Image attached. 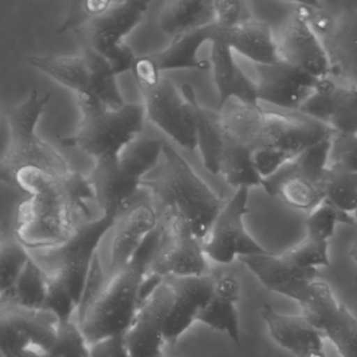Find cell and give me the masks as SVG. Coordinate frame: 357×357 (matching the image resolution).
<instances>
[{
  "label": "cell",
  "instance_id": "obj_28",
  "mask_svg": "<svg viewBox=\"0 0 357 357\" xmlns=\"http://www.w3.org/2000/svg\"><path fill=\"white\" fill-rule=\"evenodd\" d=\"M215 31V22L204 28L196 29L175 37L166 49L146 55V57L160 73L185 68L208 70L210 62L199 59L198 52L204 43H212Z\"/></svg>",
  "mask_w": 357,
  "mask_h": 357
},
{
  "label": "cell",
  "instance_id": "obj_30",
  "mask_svg": "<svg viewBox=\"0 0 357 357\" xmlns=\"http://www.w3.org/2000/svg\"><path fill=\"white\" fill-rule=\"evenodd\" d=\"M213 1L208 0H171L158 15L160 31L171 39L204 28L215 22Z\"/></svg>",
  "mask_w": 357,
  "mask_h": 357
},
{
  "label": "cell",
  "instance_id": "obj_15",
  "mask_svg": "<svg viewBox=\"0 0 357 357\" xmlns=\"http://www.w3.org/2000/svg\"><path fill=\"white\" fill-rule=\"evenodd\" d=\"M298 304L302 314L333 342L340 357H357V317L335 300L328 284L313 282Z\"/></svg>",
  "mask_w": 357,
  "mask_h": 357
},
{
  "label": "cell",
  "instance_id": "obj_29",
  "mask_svg": "<svg viewBox=\"0 0 357 357\" xmlns=\"http://www.w3.org/2000/svg\"><path fill=\"white\" fill-rule=\"evenodd\" d=\"M240 283L231 275L217 280L214 294L206 308L198 315L197 321L216 331L225 332L235 344H240L239 313Z\"/></svg>",
  "mask_w": 357,
  "mask_h": 357
},
{
  "label": "cell",
  "instance_id": "obj_38",
  "mask_svg": "<svg viewBox=\"0 0 357 357\" xmlns=\"http://www.w3.org/2000/svg\"><path fill=\"white\" fill-rule=\"evenodd\" d=\"M329 241L317 239L307 236L298 245L286 250L284 254L294 263L304 269H317V267H329Z\"/></svg>",
  "mask_w": 357,
  "mask_h": 357
},
{
  "label": "cell",
  "instance_id": "obj_34",
  "mask_svg": "<svg viewBox=\"0 0 357 357\" xmlns=\"http://www.w3.org/2000/svg\"><path fill=\"white\" fill-rule=\"evenodd\" d=\"M325 200L353 215L357 210V173L328 165L324 178Z\"/></svg>",
  "mask_w": 357,
  "mask_h": 357
},
{
  "label": "cell",
  "instance_id": "obj_33",
  "mask_svg": "<svg viewBox=\"0 0 357 357\" xmlns=\"http://www.w3.org/2000/svg\"><path fill=\"white\" fill-rule=\"evenodd\" d=\"M32 256L20 243L13 229L3 227L0 239V294H7L24 271Z\"/></svg>",
  "mask_w": 357,
  "mask_h": 357
},
{
  "label": "cell",
  "instance_id": "obj_1",
  "mask_svg": "<svg viewBox=\"0 0 357 357\" xmlns=\"http://www.w3.org/2000/svg\"><path fill=\"white\" fill-rule=\"evenodd\" d=\"M16 183L29 196L18 204L9 225L28 250L61 245L79 223L91 219L89 202H95V193L81 173L58 177L29 168L18 173Z\"/></svg>",
  "mask_w": 357,
  "mask_h": 357
},
{
  "label": "cell",
  "instance_id": "obj_25",
  "mask_svg": "<svg viewBox=\"0 0 357 357\" xmlns=\"http://www.w3.org/2000/svg\"><path fill=\"white\" fill-rule=\"evenodd\" d=\"M211 66L219 95L218 108L229 100L248 105L261 104L256 83L252 82L234 59V51L223 39L216 37L212 43Z\"/></svg>",
  "mask_w": 357,
  "mask_h": 357
},
{
  "label": "cell",
  "instance_id": "obj_18",
  "mask_svg": "<svg viewBox=\"0 0 357 357\" xmlns=\"http://www.w3.org/2000/svg\"><path fill=\"white\" fill-rule=\"evenodd\" d=\"M277 47L280 59L315 78H331V68L323 43L294 8L282 24Z\"/></svg>",
  "mask_w": 357,
  "mask_h": 357
},
{
  "label": "cell",
  "instance_id": "obj_16",
  "mask_svg": "<svg viewBox=\"0 0 357 357\" xmlns=\"http://www.w3.org/2000/svg\"><path fill=\"white\" fill-rule=\"evenodd\" d=\"M175 302L172 285L164 282L141 305L135 321L125 333L130 357H162L165 328Z\"/></svg>",
  "mask_w": 357,
  "mask_h": 357
},
{
  "label": "cell",
  "instance_id": "obj_42",
  "mask_svg": "<svg viewBox=\"0 0 357 357\" xmlns=\"http://www.w3.org/2000/svg\"><path fill=\"white\" fill-rule=\"evenodd\" d=\"M8 357H43V353L38 352L37 349L29 348L22 351V352L17 353V354Z\"/></svg>",
  "mask_w": 357,
  "mask_h": 357
},
{
  "label": "cell",
  "instance_id": "obj_22",
  "mask_svg": "<svg viewBox=\"0 0 357 357\" xmlns=\"http://www.w3.org/2000/svg\"><path fill=\"white\" fill-rule=\"evenodd\" d=\"M175 292V302L165 328V340L174 344L197 321L198 315L213 298L216 279L210 275L166 277Z\"/></svg>",
  "mask_w": 357,
  "mask_h": 357
},
{
  "label": "cell",
  "instance_id": "obj_8",
  "mask_svg": "<svg viewBox=\"0 0 357 357\" xmlns=\"http://www.w3.org/2000/svg\"><path fill=\"white\" fill-rule=\"evenodd\" d=\"M50 98L49 93L40 96L34 89L26 101L7 110L11 139L9 148L0 158V178L3 185L20 190L16 177L24 169H37L58 177L72 172L66 160L36 132L39 119Z\"/></svg>",
  "mask_w": 357,
  "mask_h": 357
},
{
  "label": "cell",
  "instance_id": "obj_36",
  "mask_svg": "<svg viewBox=\"0 0 357 357\" xmlns=\"http://www.w3.org/2000/svg\"><path fill=\"white\" fill-rule=\"evenodd\" d=\"M79 304L68 284L57 275H49L47 298L43 310L57 317L59 325L70 323Z\"/></svg>",
  "mask_w": 357,
  "mask_h": 357
},
{
  "label": "cell",
  "instance_id": "obj_6",
  "mask_svg": "<svg viewBox=\"0 0 357 357\" xmlns=\"http://www.w3.org/2000/svg\"><path fill=\"white\" fill-rule=\"evenodd\" d=\"M165 143L164 139L139 137L120 155L96 160L89 181L103 214L119 218L135 202L142 181L160 164Z\"/></svg>",
  "mask_w": 357,
  "mask_h": 357
},
{
  "label": "cell",
  "instance_id": "obj_13",
  "mask_svg": "<svg viewBox=\"0 0 357 357\" xmlns=\"http://www.w3.org/2000/svg\"><path fill=\"white\" fill-rule=\"evenodd\" d=\"M250 189L236 190L231 199L225 202L210 231L202 241L204 254L219 264H231L236 258L269 254L250 234L244 225L248 213Z\"/></svg>",
  "mask_w": 357,
  "mask_h": 357
},
{
  "label": "cell",
  "instance_id": "obj_9",
  "mask_svg": "<svg viewBox=\"0 0 357 357\" xmlns=\"http://www.w3.org/2000/svg\"><path fill=\"white\" fill-rule=\"evenodd\" d=\"M29 63L76 95L95 98L112 108L126 104L116 82L118 75L107 60L91 50L82 49L81 54L73 56H31Z\"/></svg>",
  "mask_w": 357,
  "mask_h": 357
},
{
  "label": "cell",
  "instance_id": "obj_44",
  "mask_svg": "<svg viewBox=\"0 0 357 357\" xmlns=\"http://www.w3.org/2000/svg\"><path fill=\"white\" fill-rule=\"evenodd\" d=\"M353 216H354L355 220L357 221V210L355 211L354 214H353Z\"/></svg>",
  "mask_w": 357,
  "mask_h": 357
},
{
  "label": "cell",
  "instance_id": "obj_20",
  "mask_svg": "<svg viewBox=\"0 0 357 357\" xmlns=\"http://www.w3.org/2000/svg\"><path fill=\"white\" fill-rule=\"evenodd\" d=\"M329 126L337 135H357V89L319 80L313 95L298 110Z\"/></svg>",
  "mask_w": 357,
  "mask_h": 357
},
{
  "label": "cell",
  "instance_id": "obj_3",
  "mask_svg": "<svg viewBox=\"0 0 357 357\" xmlns=\"http://www.w3.org/2000/svg\"><path fill=\"white\" fill-rule=\"evenodd\" d=\"M142 189L147 192L158 216L181 219L202 242L227 202L167 142L160 164L143 179Z\"/></svg>",
  "mask_w": 357,
  "mask_h": 357
},
{
  "label": "cell",
  "instance_id": "obj_24",
  "mask_svg": "<svg viewBox=\"0 0 357 357\" xmlns=\"http://www.w3.org/2000/svg\"><path fill=\"white\" fill-rule=\"evenodd\" d=\"M181 93L185 100L188 122L193 128L204 160V168L212 174H219L223 151V129L218 110L208 109L198 102L193 87L185 84Z\"/></svg>",
  "mask_w": 357,
  "mask_h": 357
},
{
  "label": "cell",
  "instance_id": "obj_19",
  "mask_svg": "<svg viewBox=\"0 0 357 357\" xmlns=\"http://www.w3.org/2000/svg\"><path fill=\"white\" fill-rule=\"evenodd\" d=\"M158 225L160 216L147 192L142 189L135 202L116 219L108 277L116 275L128 265Z\"/></svg>",
  "mask_w": 357,
  "mask_h": 357
},
{
  "label": "cell",
  "instance_id": "obj_39",
  "mask_svg": "<svg viewBox=\"0 0 357 357\" xmlns=\"http://www.w3.org/2000/svg\"><path fill=\"white\" fill-rule=\"evenodd\" d=\"M215 22L222 29H231L252 20L248 3L238 0L213 1Z\"/></svg>",
  "mask_w": 357,
  "mask_h": 357
},
{
  "label": "cell",
  "instance_id": "obj_27",
  "mask_svg": "<svg viewBox=\"0 0 357 357\" xmlns=\"http://www.w3.org/2000/svg\"><path fill=\"white\" fill-rule=\"evenodd\" d=\"M215 37L223 39L234 52H237L257 66H268L280 59L277 39L273 36L271 24L252 18L231 29L217 26ZM213 43V41H212Z\"/></svg>",
  "mask_w": 357,
  "mask_h": 357
},
{
  "label": "cell",
  "instance_id": "obj_32",
  "mask_svg": "<svg viewBox=\"0 0 357 357\" xmlns=\"http://www.w3.org/2000/svg\"><path fill=\"white\" fill-rule=\"evenodd\" d=\"M47 285L49 273L32 256L13 287L1 296V304L40 310L45 306Z\"/></svg>",
  "mask_w": 357,
  "mask_h": 357
},
{
  "label": "cell",
  "instance_id": "obj_11",
  "mask_svg": "<svg viewBox=\"0 0 357 357\" xmlns=\"http://www.w3.org/2000/svg\"><path fill=\"white\" fill-rule=\"evenodd\" d=\"M133 78L144 98L146 116L181 147L193 151L197 139L185 114V100L174 83L158 72L146 56L133 64Z\"/></svg>",
  "mask_w": 357,
  "mask_h": 357
},
{
  "label": "cell",
  "instance_id": "obj_23",
  "mask_svg": "<svg viewBox=\"0 0 357 357\" xmlns=\"http://www.w3.org/2000/svg\"><path fill=\"white\" fill-rule=\"evenodd\" d=\"M261 317L268 328L271 337L296 357H326L325 335L304 315H287L278 312L265 304Z\"/></svg>",
  "mask_w": 357,
  "mask_h": 357
},
{
  "label": "cell",
  "instance_id": "obj_43",
  "mask_svg": "<svg viewBox=\"0 0 357 357\" xmlns=\"http://www.w3.org/2000/svg\"><path fill=\"white\" fill-rule=\"evenodd\" d=\"M350 256L357 263V240L353 244L352 248H351Z\"/></svg>",
  "mask_w": 357,
  "mask_h": 357
},
{
  "label": "cell",
  "instance_id": "obj_40",
  "mask_svg": "<svg viewBox=\"0 0 357 357\" xmlns=\"http://www.w3.org/2000/svg\"><path fill=\"white\" fill-rule=\"evenodd\" d=\"M29 348H33L29 336L11 321L0 319V356H12Z\"/></svg>",
  "mask_w": 357,
  "mask_h": 357
},
{
  "label": "cell",
  "instance_id": "obj_21",
  "mask_svg": "<svg viewBox=\"0 0 357 357\" xmlns=\"http://www.w3.org/2000/svg\"><path fill=\"white\" fill-rule=\"evenodd\" d=\"M239 261L258 278L267 289L288 296L298 303L319 277L317 269L301 268L284 252L282 255L269 252L240 257Z\"/></svg>",
  "mask_w": 357,
  "mask_h": 357
},
{
  "label": "cell",
  "instance_id": "obj_31",
  "mask_svg": "<svg viewBox=\"0 0 357 357\" xmlns=\"http://www.w3.org/2000/svg\"><path fill=\"white\" fill-rule=\"evenodd\" d=\"M0 319H7L22 329L32 342L33 348L35 347L39 352H47L55 344L59 321L49 311L1 304Z\"/></svg>",
  "mask_w": 357,
  "mask_h": 357
},
{
  "label": "cell",
  "instance_id": "obj_41",
  "mask_svg": "<svg viewBox=\"0 0 357 357\" xmlns=\"http://www.w3.org/2000/svg\"><path fill=\"white\" fill-rule=\"evenodd\" d=\"M91 357H130L125 334L109 336L95 344H89Z\"/></svg>",
  "mask_w": 357,
  "mask_h": 357
},
{
  "label": "cell",
  "instance_id": "obj_14",
  "mask_svg": "<svg viewBox=\"0 0 357 357\" xmlns=\"http://www.w3.org/2000/svg\"><path fill=\"white\" fill-rule=\"evenodd\" d=\"M162 233L149 273L160 277L208 275L202 242L183 220L160 216Z\"/></svg>",
  "mask_w": 357,
  "mask_h": 357
},
{
  "label": "cell",
  "instance_id": "obj_17",
  "mask_svg": "<svg viewBox=\"0 0 357 357\" xmlns=\"http://www.w3.org/2000/svg\"><path fill=\"white\" fill-rule=\"evenodd\" d=\"M257 74L259 102L283 112H298L321 80L282 59L268 66H257Z\"/></svg>",
  "mask_w": 357,
  "mask_h": 357
},
{
  "label": "cell",
  "instance_id": "obj_12",
  "mask_svg": "<svg viewBox=\"0 0 357 357\" xmlns=\"http://www.w3.org/2000/svg\"><path fill=\"white\" fill-rule=\"evenodd\" d=\"M332 137L307 150L265 178V191L279 197L290 208L309 212L314 210L325 200L324 178L329 165Z\"/></svg>",
  "mask_w": 357,
  "mask_h": 357
},
{
  "label": "cell",
  "instance_id": "obj_10",
  "mask_svg": "<svg viewBox=\"0 0 357 357\" xmlns=\"http://www.w3.org/2000/svg\"><path fill=\"white\" fill-rule=\"evenodd\" d=\"M116 217L103 214L95 220L79 223L74 234L61 245L35 250L33 257L49 275L61 278L80 305L98 246L108 231L114 229Z\"/></svg>",
  "mask_w": 357,
  "mask_h": 357
},
{
  "label": "cell",
  "instance_id": "obj_7",
  "mask_svg": "<svg viewBox=\"0 0 357 357\" xmlns=\"http://www.w3.org/2000/svg\"><path fill=\"white\" fill-rule=\"evenodd\" d=\"M81 120L70 137H58L60 145L75 148L95 160L105 156H118L139 139L145 124L144 104L126 103L112 108L95 98L76 95Z\"/></svg>",
  "mask_w": 357,
  "mask_h": 357
},
{
  "label": "cell",
  "instance_id": "obj_4",
  "mask_svg": "<svg viewBox=\"0 0 357 357\" xmlns=\"http://www.w3.org/2000/svg\"><path fill=\"white\" fill-rule=\"evenodd\" d=\"M147 1H73L57 30L73 31L82 49L91 50L109 62L116 74L131 70L137 56L125 43L145 18Z\"/></svg>",
  "mask_w": 357,
  "mask_h": 357
},
{
  "label": "cell",
  "instance_id": "obj_2",
  "mask_svg": "<svg viewBox=\"0 0 357 357\" xmlns=\"http://www.w3.org/2000/svg\"><path fill=\"white\" fill-rule=\"evenodd\" d=\"M218 112L225 137L252 152L263 179L334 135L329 126L298 112H271L237 100Z\"/></svg>",
  "mask_w": 357,
  "mask_h": 357
},
{
  "label": "cell",
  "instance_id": "obj_35",
  "mask_svg": "<svg viewBox=\"0 0 357 357\" xmlns=\"http://www.w3.org/2000/svg\"><path fill=\"white\" fill-rule=\"evenodd\" d=\"M356 222L353 215L342 212L327 200H324L319 206L309 213L305 225L307 236L329 241L330 238L333 237L337 225L344 223L355 225Z\"/></svg>",
  "mask_w": 357,
  "mask_h": 357
},
{
  "label": "cell",
  "instance_id": "obj_37",
  "mask_svg": "<svg viewBox=\"0 0 357 357\" xmlns=\"http://www.w3.org/2000/svg\"><path fill=\"white\" fill-rule=\"evenodd\" d=\"M43 357H91L89 344L79 324L59 325L55 344Z\"/></svg>",
  "mask_w": 357,
  "mask_h": 357
},
{
  "label": "cell",
  "instance_id": "obj_26",
  "mask_svg": "<svg viewBox=\"0 0 357 357\" xmlns=\"http://www.w3.org/2000/svg\"><path fill=\"white\" fill-rule=\"evenodd\" d=\"M321 43L329 60L331 77L342 79L349 86L357 89V10H342L331 34Z\"/></svg>",
  "mask_w": 357,
  "mask_h": 357
},
{
  "label": "cell",
  "instance_id": "obj_5",
  "mask_svg": "<svg viewBox=\"0 0 357 357\" xmlns=\"http://www.w3.org/2000/svg\"><path fill=\"white\" fill-rule=\"evenodd\" d=\"M162 233L158 227L146 238L132 260L120 273L106 279L97 298L82 312L78 324L89 344L126 333L141 306V288L149 273Z\"/></svg>",
  "mask_w": 357,
  "mask_h": 357
}]
</instances>
